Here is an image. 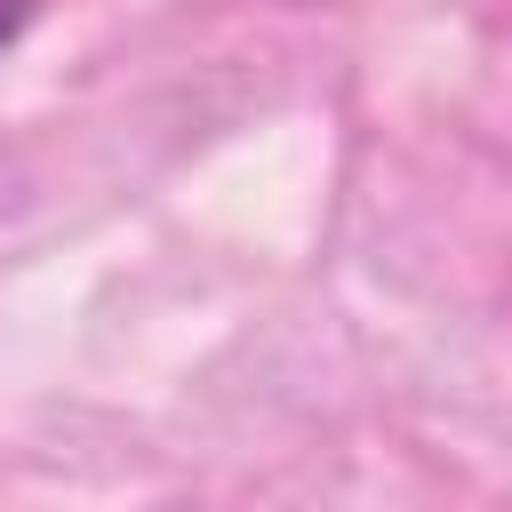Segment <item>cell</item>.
Listing matches in <instances>:
<instances>
[{
  "label": "cell",
  "instance_id": "1",
  "mask_svg": "<svg viewBox=\"0 0 512 512\" xmlns=\"http://www.w3.org/2000/svg\"><path fill=\"white\" fill-rule=\"evenodd\" d=\"M32 8H40V0H0V48H8V40L32 24Z\"/></svg>",
  "mask_w": 512,
  "mask_h": 512
}]
</instances>
